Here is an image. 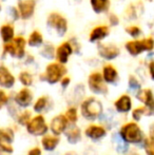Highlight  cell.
I'll list each match as a JSON object with an SVG mask.
<instances>
[{
    "mask_svg": "<svg viewBox=\"0 0 154 155\" xmlns=\"http://www.w3.org/2000/svg\"><path fill=\"white\" fill-rule=\"evenodd\" d=\"M125 49L131 56H139L144 52H152L154 50V38L151 36L143 39H133L126 42Z\"/></svg>",
    "mask_w": 154,
    "mask_h": 155,
    "instance_id": "6da1fadb",
    "label": "cell"
},
{
    "mask_svg": "<svg viewBox=\"0 0 154 155\" xmlns=\"http://www.w3.org/2000/svg\"><path fill=\"white\" fill-rule=\"evenodd\" d=\"M28 41L25 40V37L16 36L10 42H6L3 45V52L5 54H8L14 58H21L25 57V47H27Z\"/></svg>",
    "mask_w": 154,
    "mask_h": 155,
    "instance_id": "7a4b0ae2",
    "label": "cell"
},
{
    "mask_svg": "<svg viewBox=\"0 0 154 155\" xmlns=\"http://www.w3.org/2000/svg\"><path fill=\"white\" fill-rule=\"evenodd\" d=\"M67 74V68L64 64L60 62H52L47 65L45 68V72L43 78L47 80L49 84H56V82L60 81L64 78V76Z\"/></svg>",
    "mask_w": 154,
    "mask_h": 155,
    "instance_id": "3957f363",
    "label": "cell"
},
{
    "mask_svg": "<svg viewBox=\"0 0 154 155\" xmlns=\"http://www.w3.org/2000/svg\"><path fill=\"white\" fill-rule=\"evenodd\" d=\"M47 25L53 29L59 37H64L68 32V21L59 13H51L47 19Z\"/></svg>",
    "mask_w": 154,
    "mask_h": 155,
    "instance_id": "277c9868",
    "label": "cell"
},
{
    "mask_svg": "<svg viewBox=\"0 0 154 155\" xmlns=\"http://www.w3.org/2000/svg\"><path fill=\"white\" fill-rule=\"evenodd\" d=\"M123 139L130 143H137L143 140V132L137 124L129 123L120 129Z\"/></svg>",
    "mask_w": 154,
    "mask_h": 155,
    "instance_id": "5b68a950",
    "label": "cell"
},
{
    "mask_svg": "<svg viewBox=\"0 0 154 155\" xmlns=\"http://www.w3.org/2000/svg\"><path fill=\"white\" fill-rule=\"evenodd\" d=\"M82 115L87 118H95L103 112V104L94 97H90L84 100L81 104Z\"/></svg>",
    "mask_w": 154,
    "mask_h": 155,
    "instance_id": "8992f818",
    "label": "cell"
},
{
    "mask_svg": "<svg viewBox=\"0 0 154 155\" xmlns=\"http://www.w3.org/2000/svg\"><path fill=\"white\" fill-rule=\"evenodd\" d=\"M88 84L90 90L94 93L106 94L108 92V88L106 86V81L103 77V74L98 73V72H94L89 76Z\"/></svg>",
    "mask_w": 154,
    "mask_h": 155,
    "instance_id": "52a82bcc",
    "label": "cell"
},
{
    "mask_svg": "<svg viewBox=\"0 0 154 155\" xmlns=\"http://www.w3.org/2000/svg\"><path fill=\"white\" fill-rule=\"evenodd\" d=\"M97 51L98 55L106 60H113L120 54V50L117 45L113 43H101L100 41L97 45Z\"/></svg>",
    "mask_w": 154,
    "mask_h": 155,
    "instance_id": "ba28073f",
    "label": "cell"
},
{
    "mask_svg": "<svg viewBox=\"0 0 154 155\" xmlns=\"http://www.w3.org/2000/svg\"><path fill=\"white\" fill-rule=\"evenodd\" d=\"M27 129L30 134L39 136V135H43L47 133L48 126H47V124H45V120L42 115H37V116H35L33 119H31V120L28 123Z\"/></svg>",
    "mask_w": 154,
    "mask_h": 155,
    "instance_id": "9c48e42d",
    "label": "cell"
},
{
    "mask_svg": "<svg viewBox=\"0 0 154 155\" xmlns=\"http://www.w3.org/2000/svg\"><path fill=\"white\" fill-rule=\"evenodd\" d=\"M74 49H73V45L71 41H64L59 47L56 49V53H55V58L58 62L62 63H67L69 61V58L70 56L73 54Z\"/></svg>",
    "mask_w": 154,
    "mask_h": 155,
    "instance_id": "30bf717a",
    "label": "cell"
},
{
    "mask_svg": "<svg viewBox=\"0 0 154 155\" xmlns=\"http://www.w3.org/2000/svg\"><path fill=\"white\" fill-rule=\"evenodd\" d=\"M36 1L35 0H18V10L20 17L25 20L30 19L35 13Z\"/></svg>",
    "mask_w": 154,
    "mask_h": 155,
    "instance_id": "8fae6325",
    "label": "cell"
},
{
    "mask_svg": "<svg viewBox=\"0 0 154 155\" xmlns=\"http://www.w3.org/2000/svg\"><path fill=\"white\" fill-rule=\"evenodd\" d=\"M110 34V28L106 25H96L89 35V41L90 42H97L107 38Z\"/></svg>",
    "mask_w": 154,
    "mask_h": 155,
    "instance_id": "7c38bea8",
    "label": "cell"
},
{
    "mask_svg": "<svg viewBox=\"0 0 154 155\" xmlns=\"http://www.w3.org/2000/svg\"><path fill=\"white\" fill-rule=\"evenodd\" d=\"M14 139V133L12 130H0V149L4 152L11 153L13 152V148L11 143Z\"/></svg>",
    "mask_w": 154,
    "mask_h": 155,
    "instance_id": "4fadbf2b",
    "label": "cell"
},
{
    "mask_svg": "<svg viewBox=\"0 0 154 155\" xmlns=\"http://www.w3.org/2000/svg\"><path fill=\"white\" fill-rule=\"evenodd\" d=\"M136 97H137L138 100H140V101L148 108L150 113L153 112L154 111V95L150 89H143V90H139L137 95H136Z\"/></svg>",
    "mask_w": 154,
    "mask_h": 155,
    "instance_id": "5bb4252c",
    "label": "cell"
},
{
    "mask_svg": "<svg viewBox=\"0 0 154 155\" xmlns=\"http://www.w3.org/2000/svg\"><path fill=\"white\" fill-rule=\"evenodd\" d=\"M68 119L66 115H58L54 117L51 121V130L55 135H59L66 130L67 124H68Z\"/></svg>",
    "mask_w": 154,
    "mask_h": 155,
    "instance_id": "9a60e30c",
    "label": "cell"
},
{
    "mask_svg": "<svg viewBox=\"0 0 154 155\" xmlns=\"http://www.w3.org/2000/svg\"><path fill=\"white\" fill-rule=\"evenodd\" d=\"M15 84V77L10 70L4 65H0V86L3 88H12Z\"/></svg>",
    "mask_w": 154,
    "mask_h": 155,
    "instance_id": "2e32d148",
    "label": "cell"
},
{
    "mask_svg": "<svg viewBox=\"0 0 154 155\" xmlns=\"http://www.w3.org/2000/svg\"><path fill=\"white\" fill-rule=\"evenodd\" d=\"M32 99H33V93L28 88L21 89L15 96V101L20 107H28L32 102Z\"/></svg>",
    "mask_w": 154,
    "mask_h": 155,
    "instance_id": "e0dca14e",
    "label": "cell"
},
{
    "mask_svg": "<svg viewBox=\"0 0 154 155\" xmlns=\"http://www.w3.org/2000/svg\"><path fill=\"white\" fill-rule=\"evenodd\" d=\"M115 106L116 110L118 112H123V113H126V112H129L132 108V100H131V97L129 95H121L120 97L115 101L114 104Z\"/></svg>",
    "mask_w": 154,
    "mask_h": 155,
    "instance_id": "ac0fdd59",
    "label": "cell"
},
{
    "mask_svg": "<svg viewBox=\"0 0 154 155\" xmlns=\"http://www.w3.org/2000/svg\"><path fill=\"white\" fill-rule=\"evenodd\" d=\"M103 77L107 84H113L118 78V72L112 64H106L103 68Z\"/></svg>",
    "mask_w": 154,
    "mask_h": 155,
    "instance_id": "d6986e66",
    "label": "cell"
},
{
    "mask_svg": "<svg viewBox=\"0 0 154 155\" xmlns=\"http://www.w3.org/2000/svg\"><path fill=\"white\" fill-rule=\"evenodd\" d=\"M0 37L3 43L10 42L15 38V29L11 23H4L0 28Z\"/></svg>",
    "mask_w": 154,
    "mask_h": 155,
    "instance_id": "ffe728a7",
    "label": "cell"
},
{
    "mask_svg": "<svg viewBox=\"0 0 154 155\" xmlns=\"http://www.w3.org/2000/svg\"><path fill=\"white\" fill-rule=\"evenodd\" d=\"M143 11H144V5L140 2H135V3H131L128 6L126 14L128 16V19L134 20V19H138Z\"/></svg>",
    "mask_w": 154,
    "mask_h": 155,
    "instance_id": "44dd1931",
    "label": "cell"
},
{
    "mask_svg": "<svg viewBox=\"0 0 154 155\" xmlns=\"http://www.w3.org/2000/svg\"><path fill=\"white\" fill-rule=\"evenodd\" d=\"M91 8L96 14H103L110 8V0H90Z\"/></svg>",
    "mask_w": 154,
    "mask_h": 155,
    "instance_id": "7402d4cb",
    "label": "cell"
},
{
    "mask_svg": "<svg viewBox=\"0 0 154 155\" xmlns=\"http://www.w3.org/2000/svg\"><path fill=\"white\" fill-rule=\"evenodd\" d=\"M86 135L92 139H99L106 135V130L100 126H90L87 128Z\"/></svg>",
    "mask_w": 154,
    "mask_h": 155,
    "instance_id": "603a6c76",
    "label": "cell"
},
{
    "mask_svg": "<svg viewBox=\"0 0 154 155\" xmlns=\"http://www.w3.org/2000/svg\"><path fill=\"white\" fill-rule=\"evenodd\" d=\"M28 45L30 47L37 48L43 45V36L40 32L35 30L30 34L29 38H28Z\"/></svg>",
    "mask_w": 154,
    "mask_h": 155,
    "instance_id": "cb8c5ba5",
    "label": "cell"
},
{
    "mask_svg": "<svg viewBox=\"0 0 154 155\" xmlns=\"http://www.w3.org/2000/svg\"><path fill=\"white\" fill-rule=\"evenodd\" d=\"M59 143V138L55 136H45L42 139V146L45 150L52 151L56 148V146Z\"/></svg>",
    "mask_w": 154,
    "mask_h": 155,
    "instance_id": "d4e9b609",
    "label": "cell"
},
{
    "mask_svg": "<svg viewBox=\"0 0 154 155\" xmlns=\"http://www.w3.org/2000/svg\"><path fill=\"white\" fill-rule=\"evenodd\" d=\"M55 53H56V50L53 45H45L40 50V55L43 56L44 58H48V59H51V58L55 57Z\"/></svg>",
    "mask_w": 154,
    "mask_h": 155,
    "instance_id": "484cf974",
    "label": "cell"
},
{
    "mask_svg": "<svg viewBox=\"0 0 154 155\" xmlns=\"http://www.w3.org/2000/svg\"><path fill=\"white\" fill-rule=\"evenodd\" d=\"M126 33L129 35L130 37H132L133 39H138L143 34V31L138 25H129L125 29Z\"/></svg>",
    "mask_w": 154,
    "mask_h": 155,
    "instance_id": "4316f807",
    "label": "cell"
},
{
    "mask_svg": "<svg viewBox=\"0 0 154 155\" xmlns=\"http://www.w3.org/2000/svg\"><path fill=\"white\" fill-rule=\"evenodd\" d=\"M19 80H20V82L25 87H30L33 84V76H32L29 72L23 71L19 74Z\"/></svg>",
    "mask_w": 154,
    "mask_h": 155,
    "instance_id": "83f0119b",
    "label": "cell"
},
{
    "mask_svg": "<svg viewBox=\"0 0 154 155\" xmlns=\"http://www.w3.org/2000/svg\"><path fill=\"white\" fill-rule=\"evenodd\" d=\"M67 136L70 143H76L80 139V130L78 128H72L67 132Z\"/></svg>",
    "mask_w": 154,
    "mask_h": 155,
    "instance_id": "f1b7e54d",
    "label": "cell"
},
{
    "mask_svg": "<svg viewBox=\"0 0 154 155\" xmlns=\"http://www.w3.org/2000/svg\"><path fill=\"white\" fill-rule=\"evenodd\" d=\"M47 104H48V97L42 96V97L38 98V100L35 102V104H34V110H35L36 112H40V111H42L43 109L47 107Z\"/></svg>",
    "mask_w": 154,
    "mask_h": 155,
    "instance_id": "f546056e",
    "label": "cell"
},
{
    "mask_svg": "<svg viewBox=\"0 0 154 155\" xmlns=\"http://www.w3.org/2000/svg\"><path fill=\"white\" fill-rule=\"evenodd\" d=\"M145 150H146L147 155H154V138L149 137L145 141Z\"/></svg>",
    "mask_w": 154,
    "mask_h": 155,
    "instance_id": "4dcf8cb0",
    "label": "cell"
},
{
    "mask_svg": "<svg viewBox=\"0 0 154 155\" xmlns=\"http://www.w3.org/2000/svg\"><path fill=\"white\" fill-rule=\"evenodd\" d=\"M148 112V108L147 107H139V108H136L135 110L132 113V116L135 120H139L142 115H144L145 113Z\"/></svg>",
    "mask_w": 154,
    "mask_h": 155,
    "instance_id": "1f68e13d",
    "label": "cell"
},
{
    "mask_svg": "<svg viewBox=\"0 0 154 155\" xmlns=\"http://www.w3.org/2000/svg\"><path fill=\"white\" fill-rule=\"evenodd\" d=\"M66 117L70 123H75L77 120V111L76 109L74 108H71L67 111L66 113Z\"/></svg>",
    "mask_w": 154,
    "mask_h": 155,
    "instance_id": "d6a6232c",
    "label": "cell"
},
{
    "mask_svg": "<svg viewBox=\"0 0 154 155\" xmlns=\"http://www.w3.org/2000/svg\"><path fill=\"white\" fill-rule=\"evenodd\" d=\"M129 86L131 89H134V90H136V89H139L140 88V84L139 82H138V80L136 79L134 76H130L129 77Z\"/></svg>",
    "mask_w": 154,
    "mask_h": 155,
    "instance_id": "836d02e7",
    "label": "cell"
},
{
    "mask_svg": "<svg viewBox=\"0 0 154 155\" xmlns=\"http://www.w3.org/2000/svg\"><path fill=\"white\" fill-rule=\"evenodd\" d=\"M108 19H109L110 25H112V27H116V25H119V18H118V16H117V15H115V14H113V13L109 15Z\"/></svg>",
    "mask_w": 154,
    "mask_h": 155,
    "instance_id": "e575fe53",
    "label": "cell"
},
{
    "mask_svg": "<svg viewBox=\"0 0 154 155\" xmlns=\"http://www.w3.org/2000/svg\"><path fill=\"white\" fill-rule=\"evenodd\" d=\"M10 14L12 15V18L14 19V20H18L19 18H21L18 8H15V6H11V8H10Z\"/></svg>",
    "mask_w": 154,
    "mask_h": 155,
    "instance_id": "d590c367",
    "label": "cell"
},
{
    "mask_svg": "<svg viewBox=\"0 0 154 155\" xmlns=\"http://www.w3.org/2000/svg\"><path fill=\"white\" fill-rule=\"evenodd\" d=\"M30 114L31 113L29 112V111H27V112H25L23 114H21L20 118H19V123L20 124H28V123L30 121Z\"/></svg>",
    "mask_w": 154,
    "mask_h": 155,
    "instance_id": "8d00e7d4",
    "label": "cell"
},
{
    "mask_svg": "<svg viewBox=\"0 0 154 155\" xmlns=\"http://www.w3.org/2000/svg\"><path fill=\"white\" fill-rule=\"evenodd\" d=\"M8 96L6 95V93L4 91L0 90V109L5 104H8Z\"/></svg>",
    "mask_w": 154,
    "mask_h": 155,
    "instance_id": "74e56055",
    "label": "cell"
},
{
    "mask_svg": "<svg viewBox=\"0 0 154 155\" xmlns=\"http://www.w3.org/2000/svg\"><path fill=\"white\" fill-rule=\"evenodd\" d=\"M148 68H149V74H150L152 80H154V60H151V61L149 62Z\"/></svg>",
    "mask_w": 154,
    "mask_h": 155,
    "instance_id": "f35d334b",
    "label": "cell"
},
{
    "mask_svg": "<svg viewBox=\"0 0 154 155\" xmlns=\"http://www.w3.org/2000/svg\"><path fill=\"white\" fill-rule=\"evenodd\" d=\"M70 81H71V79H70V77H64L61 79V86H62V88H67V87L70 84Z\"/></svg>",
    "mask_w": 154,
    "mask_h": 155,
    "instance_id": "ab89813d",
    "label": "cell"
},
{
    "mask_svg": "<svg viewBox=\"0 0 154 155\" xmlns=\"http://www.w3.org/2000/svg\"><path fill=\"white\" fill-rule=\"evenodd\" d=\"M29 155H41V151L39 148H34L29 152Z\"/></svg>",
    "mask_w": 154,
    "mask_h": 155,
    "instance_id": "60d3db41",
    "label": "cell"
},
{
    "mask_svg": "<svg viewBox=\"0 0 154 155\" xmlns=\"http://www.w3.org/2000/svg\"><path fill=\"white\" fill-rule=\"evenodd\" d=\"M150 136L154 138V124L150 127Z\"/></svg>",
    "mask_w": 154,
    "mask_h": 155,
    "instance_id": "b9f144b4",
    "label": "cell"
},
{
    "mask_svg": "<svg viewBox=\"0 0 154 155\" xmlns=\"http://www.w3.org/2000/svg\"><path fill=\"white\" fill-rule=\"evenodd\" d=\"M146 1H148V2H152L153 0H146Z\"/></svg>",
    "mask_w": 154,
    "mask_h": 155,
    "instance_id": "7bdbcfd3",
    "label": "cell"
},
{
    "mask_svg": "<svg viewBox=\"0 0 154 155\" xmlns=\"http://www.w3.org/2000/svg\"><path fill=\"white\" fill-rule=\"evenodd\" d=\"M67 155H74V154H73V153H68Z\"/></svg>",
    "mask_w": 154,
    "mask_h": 155,
    "instance_id": "ee69618b",
    "label": "cell"
},
{
    "mask_svg": "<svg viewBox=\"0 0 154 155\" xmlns=\"http://www.w3.org/2000/svg\"><path fill=\"white\" fill-rule=\"evenodd\" d=\"M0 12H1V5H0Z\"/></svg>",
    "mask_w": 154,
    "mask_h": 155,
    "instance_id": "f6af8a7d",
    "label": "cell"
},
{
    "mask_svg": "<svg viewBox=\"0 0 154 155\" xmlns=\"http://www.w3.org/2000/svg\"><path fill=\"white\" fill-rule=\"evenodd\" d=\"M0 1H5V0H0Z\"/></svg>",
    "mask_w": 154,
    "mask_h": 155,
    "instance_id": "bcb514c9",
    "label": "cell"
}]
</instances>
